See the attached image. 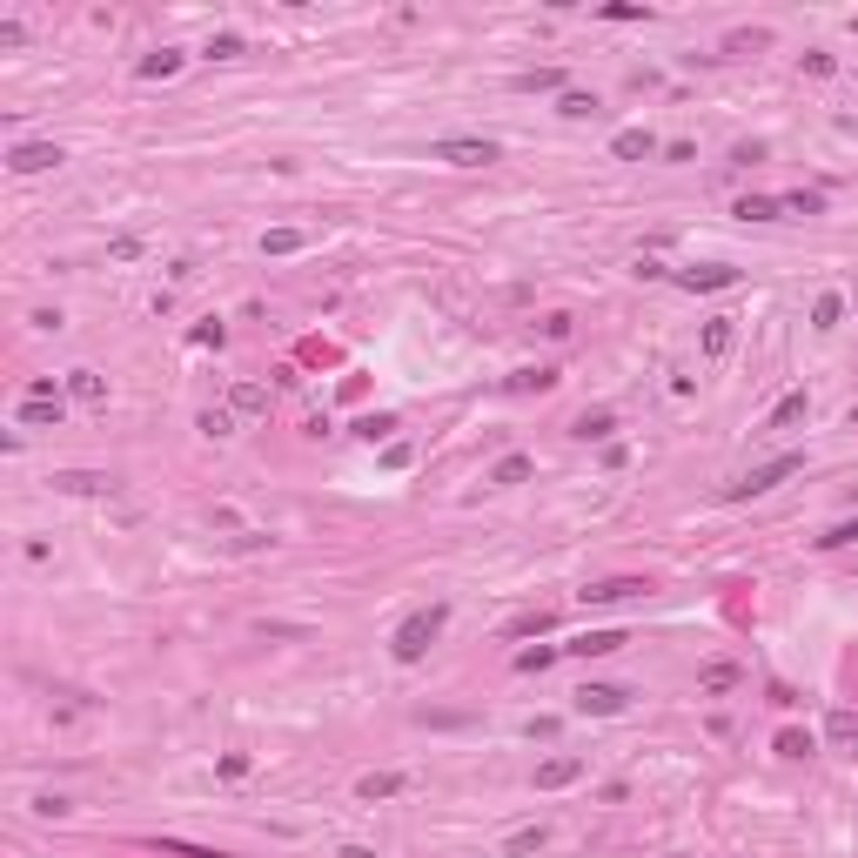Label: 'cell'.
Listing matches in <instances>:
<instances>
[{"label": "cell", "mask_w": 858, "mask_h": 858, "mask_svg": "<svg viewBox=\"0 0 858 858\" xmlns=\"http://www.w3.org/2000/svg\"><path fill=\"white\" fill-rule=\"evenodd\" d=\"M443 624H450V610L443 604H423V610H409L403 624H396V637H389V651H396V664H423L429 644L443 637Z\"/></svg>", "instance_id": "cell-1"}, {"label": "cell", "mask_w": 858, "mask_h": 858, "mask_svg": "<svg viewBox=\"0 0 858 858\" xmlns=\"http://www.w3.org/2000/svg\"><path fill=\"white\" fill-rule=\"evenodd\" d=\"M798 470H805V456L785 450V456H771V463H758V470H745L738 483H731V490H724V497H731V503H745V497H771V490H778L785 476H798Z\"/></svg>", "instance_id": "cell-2"}, {"label": "cell", "mask_w": 858, "mask_h": 858, "mask_svg": "<svg viewBox=\"0 0 858 858\" xmlns=\"http://www.w3.org/2000/svg\"><path fill=\"white\" fill-rule=\"evenodd\" d=\"M429 155H436V161H450V168H490V161H497L503 148H497L490 135H450V141H436Z\"/></svg>", "instance_id": "cell-3"}, {"label": "cell", "mask_w": 858, "mask_h": 858, "mask_svg": "<svg viewBox=\"0 0 858 858\" xmlns=\"http://www.w3.org/2000/svg\"><path fill=\"white\" fill-rule=\"evenodd\" d=\"M61 416H68V403H61L54 376H41V383L27 389V403H21V423L27 429H61Z\"/></svg>", "instance_id": "cell-4"}, {"label": "cell", "mask_w": 858, "mask_h": 858, "mask_svg": "<svg viewBox=\"0 0 858 858\" xmlns=\"http://www.w3.org/2000/svg\"><path fill=\"white\" fill-rule=\"evenodd\" d=\"M644 577H597V584H584L577 597H584V610H604V604H631V597H644Z\"/></svg>", "instance_id": "cell-5"}, {"label": "cell", "mask_w": 858, "mask_h": 858, "mask_svg": "<svg viewBox=\"0 0 858 858\" xmlns=\"http://www.w3.org/2000/svg\"><path fill=\"white\" fill-rule=\"evenodd\" d=\"M570 704H577V718H617V711L631 704V691H624V684H584Z\"/></svg>", "instance_id": "cell-6"}, {"label": "cell", "mask_w": 858, "mask_h": 858, "mask_svg": "<svg viewBox=\"0 0 858 858\" xmlns=\"http://www.w3.org/2000/svg\"><path fill=\"white\" fill-rule=\"evenodd\" d=\"M61 148H54V141H21V148H14V155H7V168H14V175H47V168H61Z\"/></svg>", "instance_id": "cell-7"}, {"label": "cell", "mask_w": 858, "mask_h": 858, "mask_svg": "<svg viewBox=\"0 0 858 858\" xmlns=\"http://www.w3.org/2000/svg\"><path fill=\"white\" fill-rule=\"evenodd\" d=\"M577 778H584V758H577V751H557V758L537 765V791H564V785H577Z\"/></svg>", "instance_id": "cell-8"}, {"label": "cell", "mask_w": 858, "mask_h": 858, "mask_svg": "<svg viewBox=\"0 0 858 858\" xmlns=\"http://www.w3.org/2000/svg\"><path fill=\"white\" fill-rule=\"evenodd\" d=\"M54 490H68V497H108L114 476H101V470H61V476H54Z\"/></svg>", "instance_id": "cell-9"}, {"label": "cell", "mask_w": 858, "mask_h": 858, "mask_svg": "<svg viewBox=\"0 0 858 858\" xmlns=\"http://www.w3.org/2000/svg\"><path fill=\"white\" fill-rule=\"evenodd\" d=\"M731 282H738V269H731V262H711V269H678V289H731Z\"/></svg>", "instance_id": "cell-10"}, {"label": "cell", "mask_w": 858, "mask_h": 858, "mask_svg": "<svg viewBox=\"0 0 858 858\" xmlns=\"http://www.w3.org/2000/svg\"><path fill=\"white\" fill-rule=\"evenodd\" d=\"M624 644H631L624 631H584L577 644H564V651L570 657H610V651H624Z\"/></svg>", "instance_id": "cell-11"}, {"label": "cell", "mask_w": 858, "mask_h": 858, "mask_svg": "<svg viewBox=\"0 0 858 858\" xmlns=\"http://www.w3.org/2000/svg\"><path fill=\"white\" fill-rule=\"evenodd\" d=\"M557 383H564V369H517L503 389H510V396H530V389H537L543 396V389H557Z\"/></svg>", "instance_id": "cell-12"}, {"label": "cell", "mask_w": 858, "mask_h": 858, "mask_svg": "<svg viewBox=\"0 0 858 858\" xmlns=\"http://www.w3.org/2000/svg\"><path fill=\"white\" fill-rule=\"evenodd\" d=\"M805 409H812V396H805V389H791L785 403L765 416V429H798V423H805Z\"/></svg>", "instance_id": "cell-13"}, {"label": "cell", "mask_w": 858, "mask_h": 858, "mask_svg": "<svg viewBox=\"0 0 858 858\" xmlns=\"http://www.w3.org/2000/svg\"><path fill=\"white\" fill-rule=\"evenodd\" d=\"M68 396H74V403H94V409H101V403H108V383H101L94 369H74V376H68Z\"/></svg>", "instance_id": "cell-14"}, {"label": "cell", "mask_w": 858, "mask_h": 858, "mask_svg": "<svg viewBox=\"0 0 858 858\" xmlns=\"http://www.w3.org/2000/svg\"><path fill=\"white\" fill-rule=\"evenodd\" d=\"M228 409H235V416H262V409H269V389L262 383H235L228 389Z\"/></svg>", "instance_id": "cell-15"}, {"label": "cell", "mask_w": 858, "mask_h": 858, "mask_svg": "<svg viewBox=\"0 0 858 858\" xmlns=\"http://www.w3.org/2000/svg\"><path fill=\"white\" fill-rule=\"evenodd\" d=\"M135 74H141V81H168V74H181V47H155Z\"/></svg>", "instance_id": "cell-16"}, {"label": "cell", "mask_w": 858, "mask_h": 858, "mask_svg": "<svg viewBox=\"0 0 858 858\" xmlns=\"http://www.w3.org/2000/svg\"><path fill=\"white\" fill-rule=\"evenodd\" d=\"M610 148H617L624 161H644V155H657V135H651V128H624V135L610 141Z\"/></svg>", "instance_id": "cell-17"}, {"label": "cell", "mask_w": 858, "mask_h": 858, "mask_svg": "<svg viewBox=\"0 0 858 858\" xmlns=\"http://www.w3.org/2000/svg\"><path fill=\"white\" fill-rule=\"evenodd\" d=\"M403 785H409L403 771H369V778H362L356 791H362V798H369V805H376V798H396V791H403Z\"/></svg>", "instance_id": "cell-18"}, {"label": "cell", "mask_w": 858, "mask_h": 858, "mask_svg": "<svg viewBox=\"0 0 858 858\" xmlns=\"http://www.w3.org/2000/svg\"><path fill=\"white\" fill-rule=\"evenodd\" d=\"M731 336H738V329H731V316H711V322H704V356H711V362L731 356Z\"/></svg>", "instance_id": "cell-19"}, {"label": "cell", "mask_w": 858, "mask_h": 858, "mask_svg": "<svg viewBox=\"0 0 858 858\" xmlns=\"http://www.w3.org/2000/svg\"><path fill=\"white\" fill-rule=\"evenodd\" d=\"M550 624H557V610L537 604V610H523V617H510V631L503 637H537V631H550Z\"/></svg>", "instance_id": "cell-20"}, {"label": "cell", "mask_w": 858, "mask_h": 858, "mask_svg": "<svg viewBox=\"0 0 858 858\" xmlns=\"http://www.w3.org/2000/svg\"><path fill=\"white\" fill-rule=\"evenodd\" d=\"M731 215H738V222H778V215H785V208L771 202V195H745V202L731 208Z\"/></svg>", "instance_id": "cell-21"}, {"label": "cell", "mask_w": 858, "mask_h": 858, "mask_svg": "<svg viewBox=\"0 0 858 858\" xmlns=\"http://www.w3.org/2000/svg\"><path fill=\"white\" fill-rule=\"evenodd\" d=\"M610 429H617V416H610V409H584V416H577V436H584V443H604Z\"/></svg>", "instance_id": "cell-22"}, {"label": "cell", "mask_w": 858, "mask_h": 858, "mask_svg": "<svg viewBox=\"0 0 858 858\" xmlns=\"http://www.w3.org/2000/svg\"><path fill=\"white\" fill-rule=\"evenodd\" d=\"M564 88V74L557 68H530V74H517V94H557Z\"/></svg>", "instance_id": "cell-23"}, {"label": "cell", "mask_w": 858, "mask_h": 858, "mask_svg": "<svg viewBox=\"0 0 858 858\" xmlns=\"http://www.w3.org/2000/svg\"><path fill=\"white\" fill-rule=\"evenodd\" d=\"M302 242H309L302 228H269V235H262V255H295Z\"/></svg>", "instance_id": "cell-24"}, {"label": "cell", "mask_w": 858, "mask_h": 858, "mask_svg": "<svg viewBox=\"0 0 858 858\" xmlns=\"http://www.w3.org/2000/svg\"><path fill=\"white\" fill-rule=\"evenodd\" d=\"M778 208H785V215H825V195H818V188H791Z\"/></svg>", "instance_id": "cell-25"}, {"label": "cell", "mask_w": 858, "mask_h": 858, "mask_svg": "<svg viewBox=\"0 0 858 858\" xmlns=\"http://www.w3.org/2000/svg\"><path fill=\"white\" fill-rule=\"evenodd\" d=\"M523 476H530V456H503L497 470H490V483H497V490H510V483H523Z\"/></svg>", "instance_id": "cell-26"}, {"label": "cell", "mask_w": 858, "mask_h": 858, "mask_svg": "<svg viewBox=\"0 0 858 858\" xmlns=\"http://www.w3.org/2000/svg\"><path fill=\"white\" fill-rule=\"evenodd\" d=\"M202 436H215V443L235 436V409H202Z\"/></svg>", "instance_id": "cell-27"}, {"label": "cell", "mask_w": 858, "mask_h": 858, "mask_svg": "<svg viewBox=\"0 0 858 858\" xmlns=\"http://www.w3.org/2000/svg\"><path fill=\"white\" fill-rule=\"evenodd\" d=\"M557 114H570V121H590V114H597V94H577V88H570L564 101H557Z\"/></svg>", "instance_id": "cell-28"}, {"label": "cell", "mask_w": 858, "mask_h": 858, "mask_svg": "<svg viewBox=\"0 0 858 858\" xmlns=\"http://www.w3.org/2000/svg\"><path fill=\"white\" fill-rule=\"evenodd\" d=\"M838 316H845V302H838V295H818V302H812V322H818V329H838Z\"/></svg>", "instance_id": "cell-29"}, {"label": "cell", "mask_w": 858, "mask_h": 858, "mask_svg": "<svg viewBox=\"0 0 858 858\" xmlns=\"http://www.w3.org/2000/svg\"><path fill=\"white\" fill-rule=\"evenodd\" d=\"M825 731H832V745H858V718H852V711H832Z\"/></svg>", "instance_id": "cell-30"}, {"label": "cell", "mask_w": 858, "mask_h": 858, "mask_svg": "<svg viewBox=\"0 0 858 858\" xmlns=\"http://www.w3.org/2000/svg\"><path fill=\"white\" fill-rule=\"evenodd\" d=\"M738 684V664H704V691H731Z\"/></svg>", "instance_id": "cell-31"}, {"label": "cell", "mask_w": 858, "mask_h": 858, "mask_svg": "<svg viewBox=\"0 0 858 858\" xmlns=\"http://www.w3.org/2000/svg\"><path fill=\"white\" fill-rule=\"evenodd\" d=\"M778 758H812V738L805 731H778Z\"/></svg>", "instance_id": "cell-32"}, {"label": "cell", "mask_w": 858, "mask_h": 858, "mask_svg": "<svg viewBox=\"0 0 858 858\" xmlns=\"http://www.w3.org/2000/svg\"><path fill=\"white\" fill-rule=\"evenodd\" d=\"M389 429H396V416H362V423H356V436H362V443H383Z\"/></svg>", "instance_id": "cell-33"}, {"label": "cell", "mask_w": 858, "mask_h": 858, "mask_svg": "<svg viewBox=\"0 0 858 858\" xmlns=\"http://www.w3.org/2000/svg\"><path fill=\"white\" fill-rule=\"evenodd\" d=\"M604 21H651V7H637V0H610Z\"/></svg>", "instance_id": "cell-34"}, {"label": "cell", "mask_w": 858, "mask_h": 858, "mask_svg": "<svg viewBox=\"0 0 858 858\" xmlns=\"http://www.w3.org/2000/svg\"><path fill=\"white\" fill-rule=\"evenodd\" d=\"M845 543H858V523H832V530L818 537V550H845Z\"/></svg>", "instance_id": "cell-35"}, {"label": "cell", "mask_w": 858, "mask_h": 858, "mask_svg": "<svg viewBox=\"0 0 858 858\" xmlns=\"http://www.w3.org/2000/svg\"><path fill=\"white\" fill-rule=\"evenodd\" d=\"M543 664H557V651H550V644H537V651H517V671H543Z\"/></svg>", "instance_id": "cell-36"}, {"label": "cell", "mask_w": 858, "mask_h": 858, "mask_svg": "<svg viewBox=\"0 0 858 858\" xmlns=\"http://www.w3.org/2000/svg\"><path fill=\"white\" fill-rule=\"evenodd\" d=\"M208 54H215V61H235V54H242V34H215Z\"/></svg>", "instance_id": "cell-37"}, {"label": "cell", "mask_w": 858, "mask_h": 858, "mask_svg": "<svg viewBox=\"0 0 858 858\" xmlns=\"http://www.w3.org/2000/svg\"><path fill=\"white\" fill-rule=\"evenodd\" d=\"M765 41H771L765 27H751V34H731V54H751V47H765Z\"/></svg>", "instance_id": "cell-38"}, {"label": "cell", "mask_w": 858, "mask_h": 858, "mask_svg": "<svg viewBox=\"0 0 858 858\" xmlns=\"http://www.w3.org/2000/svg\"><path fill=\"white\" fill-rule=\"evenodd\" d=\"M537 845H543V825H530V832L510 838V852H537Z\"/></svg>", "instance_id": "cell-39"}, {"label": "cell", "mask_w": 858, "mask_h": 858, "mask_svg": "<svg viewBox=\"0 0 858 858\" xmlns=\"http://www.w3.org/2000/svg\"><path fill=\"white\" fill-rule=\"evenodd\" d=\"M342 858H376V852H369V845H342Z\"/></svg>", "instance_id": "cell-40"}, {"label": "cell", "mask_w": 858, "mask_h": 858, "mask_svg": "<svg viewBox=\"0 0 858 858\" xmlns=\"http://www.w3.org/2000/svg\"><path fill=\"white\" fill-rule=\"evenodd\" d=\"M852 423H858V403H852Z\"/></svg>", "instance_id": "cell-41"}]
</instances>
